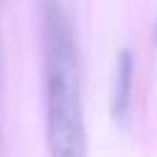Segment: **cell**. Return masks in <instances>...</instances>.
<instances>
[{"label": "cell", "mask_w": 157, "mask_h": 157, "mask_svg": "<svg viewBox=\"0 0 157 157\" xmlns=\"http://www.w3.org/2000/svg\"><path fill=\"white\" fill-rule=\"evenodd\" d=\"M0 59H2V52H0Z\"/></svg>", "instance_id": "3"}, {"label": "cell", "mask_w": 157, "mask_h": 157, "mask_svg": "<svg viewBox=\"0 0 157 157\" xmlns=\"http://www.w3.org/2000/svg\"><path fill=\"white\" fill-rule=\"evenodd\" d=\"M132 74L135 61L128 49L118 52L115 61V78H113V96H110V115L115 125L128 128L130 123V105H132Z\"/></svg>", "instance_id": "2"}, {"label": "cell", "mask_w": 157, "mask_h": 157, "mask_svg": "<svg viewBox=\"0 0 157 157\" xmlns=\"http://www.w3.org/2000/svg\"><path fill=\"white\" fill-rule=\"evenodd\" d=\"M42 44L49 157H86L78 54L69 17L56 0H47L42 7Z\"/></svg>", "instance_id": "1"}]
</instances>
